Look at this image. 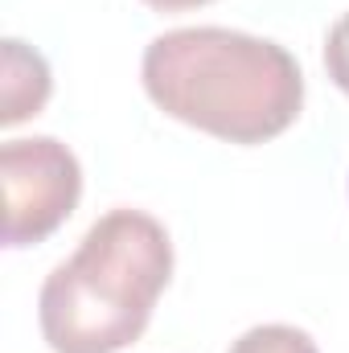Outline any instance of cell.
<instances>
[{
  "mask_svg": "<svg viewBox=\"0 0 349 353\" xmlns=\"http://www.w3.org/2000/svg\"><path fill=\"white\" fill-rule=\"evenodd\" d=\"M140 79L165 115L226 144L275 140L304 107L300 62L271 37L222 25L152 37Z\"/></svg>",
  "mask_w": 349,
  "mask_h": 353,
  "instance_id": "6da1fadb",
  "label": "cell"
},
{
  "mask_svg": "<svg viewBox=\"0 0 349 353\" xmlns=\"http://www.w3.org/2000/svg\"><path fill=\"white\" fill-rule=\"evenodd\" d=\"M173 275L169 230L144 210L103 214L37 296L41 337L54 353H119L152 321Z\"/></svg>",
  "mask_w": 349,
  "mask_h": 353,
  "instance_id": "7a4b0ae2",
  "label": "cell"
},
{
  "mask_svg": "<svg viewBox=\"0 0 349 353\" xmlns=\"http://www.w3.org/2000/svg\"><path fill=\"white\" fill-rule=\"evenodd\" d=\"M4 189V247H29L50 239L83 197L79 157L54 136L4 140L0 148Z\"/></svg>",
  "mask_w": 349,
  "mask_h": 353,
  "instance_id": "3957f363",
  "label": "cell"
},
{
  "mask_svg": "<svg viewBox=\"0 0 349 353\" xmlns=\"http://www.w3.org/2000/svg\"><path fill=\"white\" fill-rule=\"evenodd\" d=\"M50 66L46 58L17 41V37H4L0 41V123L12 128L29 115H37L50 99Z\"/></svg>",
  "mask_w": 349,
  "mask_h": 353,
  "instance_id": "277c9868",
  "label": "cell"
},
{
  "mask_svg": "<svg viewBox=\"0 0 349 353\" xmlns=\"http://www.w3.org/2000/svg\"><path fill=\"white\" fill-rule=\"evenodd\" d=\"M226 353H321V350L296 325H255L239 341H230Z\"/></svg>",
  "mask_w": 349,
  "mask_h": 353,
  "instance_id": "5b68a950",
  "label": "cell"
},
{
  "mask_svg": "<svg viewBox=\"0 0 349 353\" xmlns=\"http://www.w3.org/2000/svg\"><path fill=\"white\" fill-rule=\"evenodd\" d=\"M325 70L337 87L349 94V12L333 21L329 37H325Z\"/></svg>",
  "mask_w": 349,
  "mask_h": 353,
  "instance_id": "8992f818",
  "label": "cell"
},
{
  "mask_svg": "<svg viewBox=\"0 0 349 353\" xmlns=\"http://www.w3.org/2000/svg\"><path fill=\"white\" fill-rule=\"evenodd\" d=\"M148 8L157 12H181V8H197V4H210V0H144Z\"/></svg>",
  "mask_w": 349,
  "mask_h": 353,
  "instance_id": "52a82bcc",
  "label": "cell"
}]
</instances>
